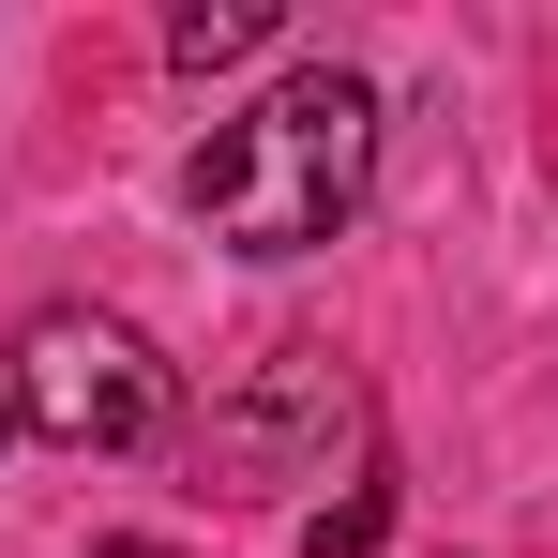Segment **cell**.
Returning <instances> with one entry per match:
<instances>
[{
  "instance_id": "cell-1",
  "label": "cell",
  "mask_w": 558,
  "mask_h": 558,
  "mask_svg": "<svg viewBox=\"0 0 558 558\" xmlns=\"http://www.w3.org/2000/svg\"><path fill=\"white\" fill-rule=\"evenodd\" d=\"M363 182H377V92L348 76V61L272 76L242 121H211L196 167H182L196 227L242 242V257H317V242L363 211Z\"/></svg>"
},
{
  "instance_id": "cell-2",
  "label": "cell",
  "mask_w": 558,
  "mask_h": 558,
  "mask_svg": "<svg viewBox=\"0 0 558 558\" xmlns=\"http://www.w3.org/2000/svg\"><path fill=\"white\" fill-rule=\"evenodd\" d=\"M0 408H15L31 438H61V453H151V438H167V408H182V377L151 363V332H136V317H106V302H46V317L15 332Z\"/></svg>"
},
{
  "instance_id": "cell-3",
  "label": "cell",
  "mask_w": 558,
  "mask_h": 558,
  "mask_svg": "<svg viewBox=\"0 0 558 558\" xmlns=\"http://www.w3.org/2000/svg\"><path fill=\"white\" fill-rule=\"evenodd\" d=\"M348 423H363V392L317 363V348H287L242 408H211V453H227V468H272V453H332Z\"/></svg>"
},
{
  "instance_id": "cell-4",
  "label": "cell",
  "mask_w": 558,
  "mask_h": 558,
  "mask_svg": "<svg viewBox=\"0 0 558 558\" xmlns=\"http://www.w3.org/2000/svg\"><path fill=\"white\" fill-rule=\"evenodd\" d=\"M272 46H287L272 0H182V15H167V61H182V76H242V61H272Z\"/></svg>"
},
{
  "instance_id": "cell-5",
  "label": "cell",
  "mask_w": 558,
  "mask_h": 558,
  "mask_svg": "<svg viewBox=\"0 0 558 558\" xmlns=\"http://www.w3.org/2000/svg\"><path fill=\"white\" fill-rule=\"evenodd\" d=\"M377 529H392V483H348V498H317V513H302V544H317V558H363Z\"/></svg>"
},
{
  "instance_id": "cell-6",
  "label": "cell",
  "mask_w": 558,
  "mask_h": 558,
  "mask_svg": "<svg viewBox=\"0 0 558 558\" xmlns=\"http://www.w3.org/2000/svg\"><path fill=\"white\" fill-rule=\"evenodd\" d=\"M0 438H15V408H0Z\"/></svg>"
}]
</instances>
